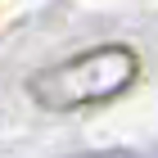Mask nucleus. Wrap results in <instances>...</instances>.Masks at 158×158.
I'll return each instance as SVG.
<instances>
[{"mask_svg": "<svg viewBox=\"0 0 158 158\" xmlns=\"http://www.w3.org/2000/svg\"><path fill=\"white\" fill-rule=\"evenodd\" d=\"M135 77V54L127 45H99L86 50L77 59L50 68L32 81V95L45 109H81V104H99V99L122 95Z\"/></svg>", "mask_w": 158, "mask_h": 158, "instance_id": "f257e3e1", "label": "nucleus"}]
</instances>
